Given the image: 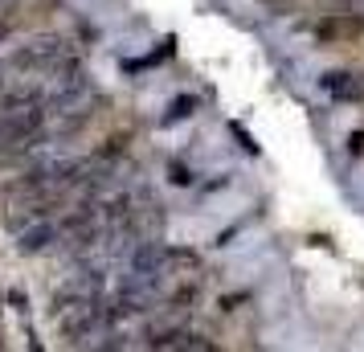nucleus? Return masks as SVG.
<instances>
[{"label":"nucleus","mask_w":364,"mask_h":352,"mask_svg":"<svg viewBox=\"0 0 364 352\" xmlns=\"http://www.w3.org/2000/svg\"><path fill=\"white\" fill-rule=\"evenodd\" d=\"M315 37L323 46H356L364 37V17L360 13H328L315 25Z\"/></svg>","instance_id":"nucleus-1"},{"label":"nucleus","mask_w":364,"mask_h":352,"mask_svg":"<svg viewBox=\"0 0 364 352\" xmlns=\"http://www.w3.org/2000/svg\"><path fill=\"white\" fill-rule=\"evenodd\" d=\"M323 90L336 102H364V70H331L323 78Z\"/></svg>","instance_id":"nucleus-2"},{"label":"nucleus","mask_w":364,"mask_h":352,"mask_svg":"<svg viewBox=\"0 0 364 352\" xmlns=\"http://www.w3.org/2000/svg\"><path fill=\"white\" fill-rule=\"evenodd\" d=\"M188 352H221L213 344V340H205V336H193V344H188Z\"/></svg>","instance_id":"nucleus-3"},{"label":"nucleus","mask_w":364,"mask_h":352,"mask_svg":"<svg viewBox=\"0 0 364 352\" xmlns=\"http://www.w3.org/2000/svg\"><path fill=\"white\" fill-rule=\"evenodd\" d=\"M9 41V21H0V46Z\"/></svg>","instance_id":"nucleus-4"},{"label":"nucleus","mask_w":364,"mask_h":352,"mask_svg":"<svg viewBox=\"0 0 364 352\" xmlns=\"http://www.w3.org/2000/svg\"><path fill=\"white\" fill-rule=\"evenodd\" d=\"M348 4H364V0H348Z\"/></svg>","instance_id":"nucleus-5"}]
</instances>
